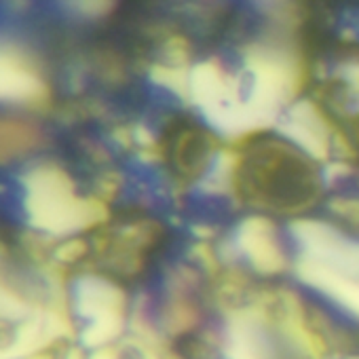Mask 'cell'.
Instances as JSON below:
<instances>
[{
  "label": "cell",
  "instance_id": "5",
  "mask_svg": "<svg viewBox=\"0 0 359 359\" xmlns=\"http://www.w3.org/2000/svg\"><path fill=\"white\" fill-rule=\"evenodd\" d=\"M72 304L76 315L89 323L81 332V342L93 351L110 346L123 332L125 323V292L104 275H83L74 283Z\"/></svg>",
  "mask_w": 359,
  "mask_h": 359
},
{
  "label": "cell",
  "instance_id": "6",
  "mask_svg": "<svg viewBox=\"0 0 359 359\" xmlns=\"http://www.w3.org/2000/svg\"><path fill=\"white\" fill-rule=\"evenodd\" d=\"M0 102L45 110L51 91L43 74L18 47H0Z\"/></svg>",
  "mask_w": 359,
  "mask_h": 359
},
{
  "label": "cell",
  "instance_id": "8",
  "mask_svg": "<svg viewBox=\"0 0 359 359\" xmlns=\"http://www.w3.org/2000/svg\"><path fill=\"white\" fill-rule=\"evenodd\" d=\"M32 311L34 309L30 306V302L22 294H18L5 281H0V319H5V321H24Z\"/></svg>",
  "mask_w": 359,
  "mask_h": 359
},
{
  "label": "cell",
  "instance_id": "1",
  "mask_svg": "<svg viewBox=\"0 0 359 359\" xmlns=\"http://www.w3.org/2000/svg\"><path fill=\"white\" fill-rule=\"evenodd\" d=\"M229 152V189L252 216L302 220L323 208L321 163L281 131L254 129L243 133Z\"/></svg>",
  "mask_w": 359,
  "mask_h": 359
},
{
  "label": "cell",
  "instance_id": "7",
  "mask_svg": "<svg viewBox=\"0 0 359 359\" xmlns=\"http://www.w3.org/2000/svg\"><path fill=\"white\" fill-rule=\"evenodd\" d=\"M43 142V131L20 118H0V165L22 158L36 150Z\"/></svg>",
  "mask_w": 359,
  "mask_h": 359
},
{
  "label": "cell",
  "instance_id": "4",
  "mask_svg": "<svg viewBox=\"0 0 359 359\" xmlns=\"http://www.w3.org/2000/svg\"><path fill=\"white\" fill-rule=\"evenodd\" d=\"M95 252L106 258L108 266L118 277H140L148 271L150 262L156 260L158 254H167L171 245V231L165 222L140 216L133 218L118 229L97 233Z\"/></svg>",
  "mask_w": 359,
  "mask_h": 359
},
{
  "label": "cell",
  "instance_id": "12",
  "mask_svg": "<svg viewBox=\"0 0 359 359\" xmlns=\"http://www.w3.org/2000/svg\"><path fill=\"white\" fill-rule=\"evenodd\" d=\"M28 359H53V357H51V353L45 351V353H39V355H34V357H28Z\"/></svg>",
  "mask_w": 359,
  "mask_h": 359
},
{
  "label": "cell",
  "instance_id": "2",
  "mask_svg": "<svg viewBox=\"0 0 359 359\" xmlns=\"http://www.w3.org/2000/svg\"><path fill=\"white\" fill-rule=\"evenodd\" d=\"M24 208L34 231L72 237L108 222V205L97 197H81L74 180L57 163H41L24 173Z\"/></svg>",
  "mask_w": 359,
  "mask_h": 359
},
{
  "label": "cell",
  "instance_id": "9",
  "mask_svg": "<svg viewBox=\"0 0 359 359\" xmlns=\"http://www.w3.org/2000/svg\"><path fill=\"white\" fill-rule=\"evenodd\" d=\"M89 252V243L85 239L79 237H68L66 241H62L55 250H53V260L60 262L62 266L66 264H74L81 258H85Z\"/></svg>",
  "mask_w": 359,
  "mask_h": 359
},
{
  "label": "cell",
  "instance_id": "11",
  "mask_svg": "<svg viewBox=\"0 0 359 359\" xmlns=\"http://www.w3.org/2000/svg\"><path fill=\"white\" fill-rule=\"evenodd\" d=\"M66 359H85V357H83V351L81 348H70L68 355H66Z\"/></svg>",
  "mask_w": 359,
  "mask_h": 359
},
{
  "label": "cell",
  "instance_id": "10",
  "mask_svg": "<svg viewBox=\"0 0 359 359\" xmlns=\"http://www.w3.org/2000/svg\"><path fill=\"white\" fill-rule=\"evenodd\" d=\"M89 359H118V351L114 346H104V348L93 351Z\"/></svg>",
  "mask_w": 359,
  "mask_h": 359
},
{
  "label": "cell",
  "instance_id": "3",
  "mask_svg": "<svg viewBox=\"0 0 359 359\" xmlns=\"http://www.w3.org/2000/svg\"><path fill=\"white\" fill-rule=\"evenodd\" d=\"M150 148L171 182L189 189L212 171L222 152V142L195 112L173 110L163 118Z\"/></svg>",
  "mask_w": 359,
  "mask_h": 359
}]
</instances>
